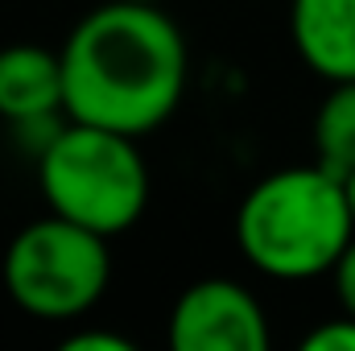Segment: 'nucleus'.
Here are the masks:
<instances>
[{
	"label": "nucleus",
	"instance_id": "f257e3e1",
	"mask_svg": "<svg viewBox=\"0 0 355 351\" xmlns=\"http://www.w3.org/2000/svg\"><path fill=\"white\" fill-rule=\"evenodd\" d=\"M62 75L71 120L141 137L182 99L186 42L162 4L107 0L71 29Z\"/></svg>",
	"mask_w": 355,
	"mask_h": 351
},
{
	"label": "nucleus",
	"instance_id": "f03ea898",
	"mask_svg": "<svg viewBox=\"0 0 355 351\" xmlns=\"http://www.w3.org/2000/svg\"><path fill=\"white\" fill-rule=\"evenodd\" d=\"M236 240L268 277L302 281L335 268L355 240L343 178L322 166H293L261 178L240 203Z\"/></svg>",
	"mask_w": 355,
	"mask_h": 351
},
{
	"label": "nucleus",
	"instance_id": "7ed1b4c3",
	"mask_svg": "<svg viewBox=\"0 0 355 351\" xmlns=\"http://www.w3.org/2000/svg\"><path fill=\"white\" fill-rule=\"evenodd\" d=\"M42 194L54 215L99 236L128 232L149 203V170L128 132L67 124L37 157Z\"/></svg>",
	"mask_w": 355,
	"mask_h": 351
},
{
	"label": "nucleus",
	"instance_id": "20e7f679",
	"mask_svg": "<svg viewBox=\"0 0 355 351\" xmlns=\"http://www.w3.org/2000/svg\"><path fill=\"white\" fill-rule=\"evenodd\" d=\"M107 236L62 215L37 219L4 252V289L33 318H79L103 298L112 257Z\"/></svg>",
	"mask_w": 355,
	"mask_h": 351
},
{
	"label": "nucleus",
	"instance_id": "39448f33",
	"mask_svg": "<svg viewBox=\"0 0 355 351\" xmlns=\"http://www.w3.org/2000/svg\"><path fill=\"white\" fill-rule=\"evenodd\" d=\"M174 351H265L268 323L261 302L227 277L194 281L170 314Z\"/></svg>",
	"mask_w": 355,
	"mask_h": 351
},
{
	"label": "nucleus",
	"instance_id": "423d86ee",
	"mask_svg": "<svg viewBox=\"0 0 355 351\" xmlns=\"http://www.w3.org/2000/svg\"><path fill=\"white\" fill-rule=\"evenodd\" d=\"M289 33L310 71L331 83L355 79V0H293Z\"/></svg>",
	"mask_w": 355,
	"mask_h": 351
},
{
	"label": "nucleus",
	"instance_id": "0eeeda50",
	"mask_svg": "<svg viewBox=\"0 0 355 351\" xmlns=\"http://www.w3.org/2000/svg\"><path fill=\"white\" fill-rule=\"evenodd\" d=\"M67 108L62 54L46 46H4L0 50V116L8 120H42Z\"/></svg>",
	"mask_w": 355,
	"mask_h": 351
},
{
	"label": "nucleus",
	"instance_id": "6e6552de",
	"mask_svg": "<svg viewBox=\"0 0 355 351\" xmlns=\"http://www.w3.org/2000/svg\"><path fill=\"white\" fill-rule=\"evenodd\" d=\"M314 145H318V166L335 178H347L355 170V79L335 83L322 99L314 120Z\"/></svg>",
	"mask_w": 355,
	"mask_h": 351
},
{
	"label": "nucleus",
	"instance_id": "1a4fd4ad",
	"mask_svg": "<svg viewBox=\"0 0 355 351\" xmlns=\"http://www.w3.org/2000/svg\"><path fill=\"white\" fill-rule=\"evenodd\" d=\"M306 351H355V314L347 318H331L322 327H314L306 339H302Z\"/></svg>",
	"mask_w": 355,
	"mask_h": 351
},
{
	"label": "nucleus",
	"instance_id": "9d476101",
	"mask_svg": "<svg viewBox=\"0 0 355 351\" xmlns=\"http://www.w3.org/2000/svg\"><path fill=\"white\" fill-rule=\"evenodd\" d=\"M331 273H335V293H339L343 310L355 314V240L347 244V252L339 257V264H335Z\"/></svg>",
	"mask_w": 355,
	"mask_h": 351
},
{
	"label": "nucleus",
	"instance_id": "9b49d317",
	"mask_svg": "<svg viewBox=\"0 0 355 351\" xmlns=\"http://www.w3.org/2000/svg\"><path fill=\"white\" fill-rule=\"evenodd\" d=\"M67 351H132V343L112 331H79L67 339Z\"/></svg>",
	"mask_w": 355,
	"mask_h": 351
},
{
	"label": "nucleus",
	"instance_id": "f8f14e48",
	"mask_svg": "<svg viewBox=\"0 0 355 351\" xmlns=\"http://www.w3.org/2000/svg\"><path fill=\"white\" fill-rule=\"evenodd\" d=\"M343 190H347V203H352V215H355V170L343 178Z\"/></svg>",
	"mask_w": 355,
	"mask_h": 351
},
{
	"label": "nucleus",
	"instance_id": "ddd939ff",
	"mask_svg": "<svg viewBox=\"0 0 355 351\" xmlns=\"http://www.w3.org/2000/svg\"><path fill=\"white\" fill-rule=\"evenodd\" d=\"M137 4H162V0H137Z\"/></svg>",
	"mask_w": 355,
	"mask_h": 351
}]
</instances>
